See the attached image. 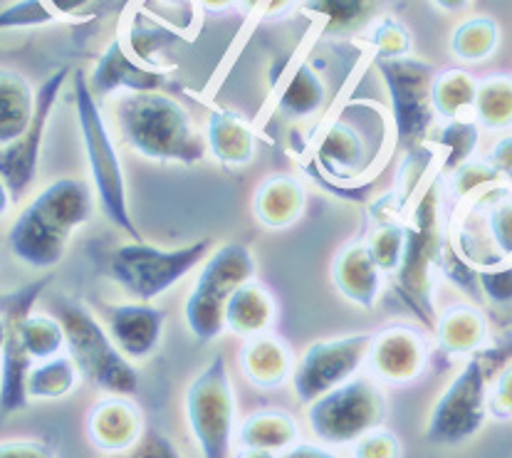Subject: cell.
<instances>
[{"label": "cell", "instance_id": "6da1fadb", "mask_svg": "<svg viewBox=\"0 0 512 458\" xmlns=\"http://www.w3.org/2000/svg\"><path fill=\"white\" fill-rule=\"evenodd\" d=\"M97 199L90 181L60 176L28 201L10 223L8 251L40 273H52L65 260L75 233L92 221Z\"/></svg>", "mask_w": 512, "mask_h": 458}, {"label": "cell", "instance_id": "7a4b0ae2", "mask_svg": "<svg viewBox=\"0 0 512 458\" xmlns=\"http://www.w3.org/2000/svg\"><path fill=\"white\" fill-rule=\"evenodd\" d=\"M394 149L389 114L374 102H349L322 124L312 169L329 186H364Z\"/></svg>", "mask_w": 512, "mask_h": 458}, {"label": "cell", "instance_id": "3957f363", "mask_svg": "<svg viewBox=\"0 0 512 458\" xmlns=\"http://www.w3.org/2000/svg\"><path fill=\"white\" fill-rule=\"evenodd\" d=\"M114 127L124 147L146 161L193 166L208 156L203 129L169 92L114 97Z\"/></svg>", "mask_w": 512, "mask_h": 458}, {"label": "cell", "instance_id": "277c9868", "mask_svg": "<svg viewBox=\"0 0 512 458\" xmlns=\"http://www.w3.org/2000/svg\"><path fill=\"white\" fill-rule=\"evenodd\" d=\"M448 243H451V236H448L446 181L441 171H436L406 211V248L394 275L404 303L431 330L438 315L433 278H436Z\"/></svg>", "mask_w": 512, "mask_h": 458}, {"label": "cell", "instance_id": "5b68a950", "mask_svg": "<svg viewBox=\"0 0 512 458\" xmlns=\"http://www.w3.org/2000/svg\"><path fill=\"white\" fill-rule=\"evenodd\" d=\"M72 102H75L77 129H80L82 152H85L97 208L117 231L127 233L132 241H141V231L129 204V184L122 156L117 152L102 102L92 92L85 70H72Z\"/></svg>", "mask_w": 512, "mask_h": 458}, {"label": "cell", "instance_id": "8992f818", "mask_svg": "<svg viewBox=\"0 0 512 458\" xmlns=\"http://www.w3.org/2000/svg\"><path fill=\"white\" fill-rule=\"evenodd\" d=\"M213 253L211 238L186 243L179 248H161L154 243L124 241L104 255V275L139 303H156L181 285L203 260Z\"/></svg>", "mask_w": 512, "mask_h": 458}, {"label": "cell", "instance_id": "52a82bcc", "mask_svg": "<svg viewBox=\"0 0 512 458\" xmlns=\"http://www.w3.org/2000/svg\"><path fill=\"white\" fill-rule=\"evenodd\" d=\"M52 315L62 322L67 337V355L75 359L82 379L104 394L132 397L139 389V372L109 337L104 322L82 300L70 295H52Z\"/></svg>", "mask_w": 512, "mask_h": 458}, {"label": "cell", "instance_id": "ba28073f", "mask_svg": "<svg viewBox=\"0 0 512 458\" xmlns=\"http://www.w3.org/2000/svg\"><path fill=\"white\" fill-rule=\"evenodd\" d=\"M258 263L245 243H223L203 260L184 303L188 332L198 342H216L226 335V305L248 280H255Z\"/></svg>", "mask_w": 512, "mask_h": 458}, {"label": "cell", "instance_id": "9c48e42d", "mask_svg": "<svg viewBox=\"0 0 512 458\" xmlns=\"http://www.w3.org/2000/svg\"><path fill=\"white\" fill-rule=\"evenodd\" d=\"M451 246L475 270L512 263V184L490 186L448 213Z\"/></svg>", "mask_w": 512, "mask_h": 458}, {"label": "cell", "instance_id": "30bf717a", "mask_svg": "<svg viewBox=\"0 0 512 458\" xmlns=\"http://www.w3.org/2000/svg\"><path fill=\"white\" fill-rule=\"evenodd\" d=\"M386 411L389 402L384 387L372 374L367 377L357 374L307 404V424L320 444L329 449H342V446H354L359 439L384 426Z\"/></svg>", "mask_w": 512, "mask_h": 458}, {"label": "cell", "instance_id": "8fae6325", "mask_svg": "<svg viewBox=\"0 0 512 458\" xmlns=\"http://www.w3.org/2000/svg\"><path fill=\"white\" fill-rule=\"evenodd\" d=\"M389 95V122L394 147L401 152L421 147L431 139L436 112L431 104V82L436 70L414 55L396 60H374Z\"/></svg>", "mask_w": 512, "mask_h": 458}, {"label": "cell", "instance_id": "7c38bea8", "mask_svg": "<svg viewBox=\"0 0 512 458\" xmlns=\"http://www.w3.org/2000/svg\"><path fill=\"white\" fill-rule=\"evenodd\" d=\"M186 421L201 458H233L235 394L223 355L213 357L188 384Z\"/></svg>", "mask_w": 512, "mask_h": 458}, {"label": "cell", "instance_id": "4fadbf2b", "mask_svg": "<svg viewBox=\"0 0 512 458\" xmlns=\"http://www.w3.org/2000/svg\"><path fill=\"white\" fill-rule=\"evenodd\" d=\"M488 372L480 355L468 357L428 414L423 439L431 446H461L488 419Z\"/></svg>", "mask_w": 512, "mask_h": 458}, {"label": "cell", "instance_id": "5bb4252c", "mask_svg": "<svg viewBox=\"0 0 512 458\" xmlns=\"http://www.w3.org/2000/svg\"><path fill=\"white\" fill-rule=\"evenodd\" d=\"M372 337L374 332H352L312 342L292 369L290 387L297 402L307 407L322 394L357 377L359 369L367 364Z\"/></svg>", "mask_w": 512, "mask_h": 458}, {"label": "cell", "instance_id": "9a60e30c", "mask_svg": "<svg viewBox=\"0 0 512 458\" xmlns=\"http://www.w3.org/2000/svg\"><path fill=\"white\" fill-rule=\"evenodd\" d=\"M52 280H55V273H45L38 280L0 293V315L8 322V340H5L3 355H0V419L18 414L30 404L28 374L35 362L20 342L18 317L30 315L35 310L38 300L50 290Z\"/></svg>", "mask_w": 512, "mask_h": 458}, {"label": "cell", "instance_id": "2e32d148", "mask_svg": "<svg viewBox=\"0 0 512 458\" xmlns=\"http://www.w3.org/2000/svg\"><path fill=\"white\" fill-rule=\"evenodd\" d=\"M70 67H60L38 87V109H35L33 124L20 139L10 142L8 147H0V179L8 184L15 201L23 199L33 189L38 179L40 156L47 137V124H50L55 104L60 100V92L65 82L70 80Z\"/></svg>", "mask_w": 512, "mask_h": 458}, {"label": "cell", "instance_id": "e0dca14e", "mask_svg": "<svg viewBox=\"0 0 512 458\" xmlns=\"http://www.w3.org/2000/svg\"><path fill=\"white\" fill-rule=\"evenodd\" d=\"M428 362H431V340L421 327L396 322L374 332L367 367L379 384L389 387L411 384L426 372Z\"/></svg>", "mask_w": 512, "mask_h": 458}, {"label": "cell", "instance_id": "ac0fdd59", "mask_svg": "<svg viewBox=\"0 0 512 458\" xmlns=\"http://www.w3.org/2000/svg\"><path fill=\"white\" fill-rule=\"evenodd\" d=\"M87 80H90L92 92L99 100L102 97L134 95V92H169V87L174 85L169 70H156V67L144 65L127 48L119 33L94 62Z\"/></svg>", "mask_w": 512, "mask_h": 458}, {"label": "cell", "instance_id": "d6986e66", "mask_svg": "<svg viewBox=\"0 0 512 458\" xmlns=\"http://www.w3.org/2000/svg\"><path fill=\"white\" fill-rule=\"evenodd\" d=\"M166 320H169V312L154 303L127 300V303L104 307V327L109 337L119 347V352L132 362H144L159 352Z\"/></svg>", "mask_w": 512, "mask_h": 458}, {"label": "cell", "instance_id": "ffe728a7", "mask_svg": "<svg viewBox=\"0 0 512 458\" xmlns=\"http://www.w3.org/2000/svg\"><path fill=\"white\" fill-rule=\"evenodd\" d=\"M399 0H300L297 13L317 25L322 38H362Z\"/></svg>", "mask_w": 512, "mask_h": 458}, {"label": "cell", "instance_id": "44dd1931", "mask_svg": "<svg viewBox=\"0 0 512 458\" xmlns=\"http://www.w3.org/2000/svg\"><path fill=\"white\" fill-rule=\"evenodd\" d=\"M332 285L347 303L359 310H374L384 293V270L376 265L364 241L347 243L332 258Z\"/></svg>", "mask_w": 512, "mask_h": 458}, {"label": "cell", "instance_id": "7402d4cb", "mask_svg": "<svg viewBox=\"0 0 512 458\" xmlns=\"http://www.w3.org/2000/svg\"><path fill=\"white\" fill-rule=\"evenodd\" d=\"M144 416L129 397L107 394L87 416V436L99 451L109 456L127 454L144 439Z\"/></svg>", "mask_w": 512, "mask_h": 458}, {"label": "cell", "instance_id": "603a6c76", "mask_svg": "<svg viewBox=\"0 0 512 458\" xmlns=\"http://www.w3.org/2000/svg\"><path fill=\"white\" fill-rule=\"evenodd\" d=\"M208 154L226 169H243L258 154V134L253 124L231 107H213L203 127Z\"/></svg>", "mask_w": 512, "mask_h": 458}, {"label": "cell", "instance_id": "cb8c5ba5", "mask_svg": "<svg viewBox=\"0 0 512 458\" xmlns=\"http://www.w3.org/2000/svg\"><path fill=\"white\" fill-rule=\"evenodd\" d=\"M490 325L478 305L456 303L438 310L433 322V345L446 357H473L485 352Z\"/></svg>", "mask_w": 512, "mask_h": 458}, {"label": "cell", "instance_id": "d4e9b609", "mask_svg": "<svg viewBox=\"0 0 512 458\" xmlns=\"http://www.w3.org/2000/svg\"><path fill=\"white\" fill-rule=\"evenodd\" d=\"M307 206V186L295 174H273L258 184L253 194V216L268 231H287L302 218Z\"/></svg>", "mask_w": 512, "mask_h": 458}, {"label": "cell", "instance_id": "484cf974", "mask_svg": "<svg viewBox=\"0 0 512 458\" xmlns=\"http://www.w3.org/2000/svg\"><path fill=\"white\" fill-rule=\"evenodd\" d=\"M327 102L329 85L322 70L315 62L300 60L282 80L275 109L287 122H312L325 112Z\"/></svg>", "mask_w": 512, "mask_h": 458}, {"label": "cell", "instance_id": "4316f807", "mask_svg": "<svg viewBox=\"0 0 512 458\" xmlns=\"http://www.w3.org/2000/svg\"><path fill=\"white\" fill-rule=\"evenodd\" d=\"M238 362L243 369V377L255 389H265V392H273V389H280L282 384L290 382L292 369H295L290 345L275 337L273 332L245 340V345L240 347Z\"/></svg>", "mask_w": 512, "mask_h": 458}, {"label": "cell", "instance_id": "83f0119b", "mask_svg": "<svg viewBox=\"0 0 512 458\" xmlns=\"http://www.w3.org/2000/svg\"><path fill=\"white\" fill-rule=\"evenodd\" d=\"M278 317L273 293L258 280H248L231 295L226 305V330L233 335L250 340L270 332Z\"/></svg>", "mask_w": 512, "mask_h": 458}, {"label": "cell", "instance_id": "f1b7e54d", "mask_svg": "<svg viewBox=\"0 0 512 458\" xmlns=\"http://www.w3.org/2000/svg\"><path fill=\"white\" fill-rule=\"evenodd\" d=\"M38 109V90L20 72L0 67V147L23 137Z\"/></svg>", "mask_w": 512, "mask_h": 458}, {"label": "cell", "instance_id": "f546056e", "mask_svg": "<svg viewBox=\"0 0 512 458\" xmlns=\"http://www.w3.org/2000/svg\"><path fill=\"white\" fill-rule=\"evenodd\" d=\"M300 441V424L282 409H260L250 414L238 429V444L243 449H263L285 454Z\"/></svg>", "mask_w": 512, "mask_h": 458}, {"label": "cell", "instance_id": "4dcf8cb0", "mask_svg": "<svg viewBox=\"0 0 512 458\" xmlns=\"http://www.w3.org/2000/svg\"><path fill=\"white\" fill-rule=\"evenodd\" d=\"M503 43V28L493 15H470V18L461 20L453 28L448 48H451L453 57L463 65H483L495 52L500 50Z\"/></svg>", "mask_w": 512, "mask_h": 458}, {"label": "cell", "instance_id": "1f68e13d", "mask_svg": "<svg viewBox=\"0 0 512 458\" xmlns=\"http://www.w3.org/2000/svg\"><path fill=\"white\" fill-rule=\"evenodd\" d=\"M478 80L466 67H446L436 70L431 82V104L433 112L441 122L461 119L473 114L475 95H478Z\"/></svg>", "mask_w": 512, "mask_h": 458}, {"label": "cell", "instance_id": "d6a6232c", "mask_svg": "<svg viewBox=\"0 0 512 458\" xmlns=\"http://www.w3.org/2000/svg\"><path fill=\"white\" fill-rule=\"evenodd\" d=\"M473 119L483 132H510L512 129V75L490 72L478 80Z\"/></svg>", "mask_w": 512, "mask_h": 458}, {"label": "cell", "instance_id": "836d02e7", "mask_svg": "<svg viewBox=\"0 0 512 458\" xmlns=\"http://www.w3.org/2000/svg\"><path fill=\"white\" fill-rule=\"evenodd\" d=\"M433 137L428 142L436 147L438 152V171L443 176L451 174L466 161L475 159V152L480 147V134L483 129L473 119V114L461 119H451V122H441V127L433 129Z\"/></svg>", "mask_w": 512, "mask_h": 458}, {"label": "cell", "instance_id": "e575fe53", "mask_svg": "<svg viewBox=\"0 0 512 458\" xmlns=\"http://www.w3.org/2000/svg\"><path fill=\"white\" fill-rule=\"evenodd\" d=\"M82 374L70 355H57L43 362H35L28 374L30 402H57L70 397L80 384Z\"/></svg>", "mask_w": 512, "mask_h": 458}, {"label": "cell", "instance_id": "d590c367", "mask_svg": "<svg viewBox=\"0 0 512 458\" xmlns=\"http://www.w3.org/2000/svg\"><path fill=\"white\" fill-rule=\"evenodd\" d=\"M18 335L33 362H43V359L67 352L65 327L52 312L33 310L30 315L18 317Z\"/></svg>", "mask_w": 512, "mask_h": 458}, {"label": "cell", "instance_id": "8d00e7d4", "mask_svg": "<svg viewBox=\"0 0 512 458\" xmlns=\"http://www.w3.org/2000/svg\"><path fill=\"white\" fill-rule=\"evenodd\" d=\"M443 181H446V206L448 213H451L456 206L475 199V196L483 194L490 186L500 184L503 179L495 174V169L485 161V156L483 159L475 156V159L466 161V164H461L458 169H453L451 174L443 176Z\"/></svg>", "mask_w": 512, "mask_h": 458}, {"label": "cell", "instance_id": "74e56055", "mask_svg": "<svg viewBox=\"0 0 512 458\" xmlns=\"http://www.w3.org/2000/svg\"><path fill=\"white\" fill-rule=\"evenodd\" d=\"M364 243L369 246V253L376 265L384 270L386 278H394L406 248V216L372 223V231Z\"/></svg>", "mask_w": 512, "mask_h": 458}, {"label": "cell", "instance_id": "f35d334b", "mask_svg": "<svg viewBox=\"0 0 512 458\" xmlns=\"http://www.w3.org/2000/svg\"><path fill=\"white\" fill-rule=\"evenodd\" d=\"M362 43L369 50H374V60H396V57L411 55V50H414L411 30L391 13L376 20L372 28L362 35Z\"/></svg>", "mask_w": 512, "mask_h": 458}, {"label": "cell", "instance_id": "ab89813d", "mask_svg": "<svg viewBox=\"0 0 512 458\" xmlns=\"http://www.w3.org/2000/svg\"><path fill=\"white\" fill-rule=\"evenodd\" d=\"M137 8L181 38L196 30L201 15L196 0H137Z\"/></svg>", "mask_w": 512, "mask_h": 458}, {"label": "cell", "instance_id": "60d3db41", "mask_svg": "<svg viewBox=\"0 0 512 458\" xmlns=\"http://www.w3.org/2000/svg\"><path fill=\"white\" fill-rule=\"evenodd\" d=\"M55 23H70L47 5V0H15L0 8V33L3 30H33Z\"/></svg>", "mask_w": 512, "mask_h": 458}, {"label": "cell", "instance_id": "b9f144b4", "mask_svg": "<svg viewBox=\"0 0 512 458\" xmlns=\"http://www.w3.org/2000/svg\"><path fill=\"white\" fill-rule=\"evenodd\" d=\"M480 298L493 305H512V263L478 270Z\"/></svg>", "mask_w": 512, "mask_h": 458}, {"label": "cell", "instance_id": "7bdbcfd3", "mask_svg": "<svg viewBox=\"0 0 512 458\" xmlns=\"http://www.w3.org/2000/svg\"><path fill=\"white\" fill-rule=\"evenodd\" d=\"M404 449L394 431L379 426L352 446V458H401Z\"/></svg>", "mask_w": 512, "mask_h": 458}, {"label": "cell", "instance_id": "ee69618b", "mask_svg": "<svg viewBox=\"0 0 512 458\" xmlns=\"http://www.w3.org/2000/svg\"><path fill=\"white\" fill-rule=\"evenodd\" d=\"M488 416L498 421H512V364H508L490 384Z\"/></svg>", "mask_w": 512, "mask_h": 458}, {"label": "cell", "instance_id": "f6af8a7d", "mask_svg": "<svg viewBox=\"0 0 512 458\" xmlns=\"http://www.w3.org/2000/svg\"><path fill=\"white\" fill-rule=\"evenodd\" d=\"M114 458H184V456H181V451L176 449V444L169 439V436L159 434V431H149V434H144V439H141L134 449H129L127 454H119Z\"/></svg>", "mask_w": 512, "mask_h": 458}, {"label": "cell", "instance_id": "bcb514c9", "mask_svg": "<svg viewBox=\"0 0 512 458\" xmlns=\"http://www.w3.org/2000/svg\"><path fill=\"white\" fill-rule=\"evenodd\" d=\"M300 0H235V8L250 18L278 20L282 15L297 10Z\"/></svg>", "mask_w": 512, "mask_h": 458}, {"label": "cell", "instance_id": "7dc6e473", "mask_svg": "<svg viewBox=\"0 0 512 458\" xmlns=\"http://www.w3.org/2000/svg\"><path fill=\"white\" fill-rule=\"evenodd\" d=\"M0 458H57L55 449L40 439L0 441Z\"/></svg>", "mask_w": 512, "mask_h": 458}, {"label": "cell", "instance_id": "c3c4849f", "mask_svg": "<svg viewBox=\"0 0 512 458\" xmlns=\"http://www.w3.org/2000/svg\"><path fill=\"white\" fill-rule=\"evenodd\" d=\"M485 161L495 169V174L505 181V184H512V132L500 134L493 142V147L485 154Z\"/></svg>", "mask_w": 512, "mask_h": 458}, {"label": "cell", "instance_id": "681fc988", "mask_svg": "<svg viewBox=\"0 0 512 458\" xmlns=\"http://www.w3.org/2000/svg\"><path fill=\"white\" fill-rule=\"evenodd\" d=\"M94 3H97V0H47V5H50L57 15H62L65 20H70V23L85 20V18H80L82 10L90 8V5H94Z\"/></svg>", "mask_w": 512, "mask_h": 458}, {"label": "cell", "instance_id": "f907efd6", "mask_svg": "<svg viewBox=\"0 0 512 458\" xmlns=\"http://www.w3.org/2000/svg\"><path fill=\"white\" fill-rule=\"evenodd\" d=\"M282 458H342L334 454L332 449H327L325 444H307V441H297L292 449H287Z\"/></svg>", "mask_w": 512, "mask_h": 458}, {"label": "cell", "instance_id": "816d5d0a", "mask_svg": "<svg viewBox=\"0 0 512 458\" xmlns=\"http://www.w3.org/2000/svg\"><path fill=\"white\" fill-rule=\"evenodd\" d=\"M431 5L446 15H458L466 13L470 5H473V0H431Z\"/></svg>", "mask_w": 512, "mask_h": 458}, {"label": "cell", "instance_id": "f5cc1de1", "mask_svg": "<svg viewBox=\"0 0 512 458\" xmlns=\"http://www.w3.org/2000/svg\"><path fill=\"white\" fill-rule=\"evenodd\" d=\"M196 5L201 13L218 15V13H228V10L235 8V0H196Z\"/></svg>", "mask_w": 512, "mask_h": 458}, {"label": "cell", "instance_id": "db71d44e", "mask_svg": "<svg viewBox=\"0 0 512 458\" xmlns=\"http://www.w3.org/2000/svg\"><path fill=\"white\" fill-rule=\"evenodd\" d=\"M13 204H15V199H13V194H10L8 184H5V181L0 179V218L8 216L10 208H13Z\"/></svg>", "mask_w": 512, "mask_h": 458}, {"label": "cell", "instance_id": "11a10c76", "mask_svg": "<svg viewBox=\"0 0 512 458\" xmlns=\"http://www.w3.org/2000/svg\"><path fill=\"white\" fill-rule=\"evenodd\" d=\"M233 458H282V456H280V454H273V451L243 449V446H240V449L233 454Z\"/></svg>", "mask_w": 512, "mask_h": 458}, {"label": "cell", "instance_id": "9f6ffc18", "mask_svg": "<svg viewBox=\"0 0 512 458\" xmlns=\"http://www.w3.org/2000/svg\"><path fill=\"white\" fill-rule=\"evenodd\" d=\"M5 340H8V322H5V317L0 315V355H3Z\"/></svg>", "mask_w": 512, "mask_h": 458}]
</instances>
